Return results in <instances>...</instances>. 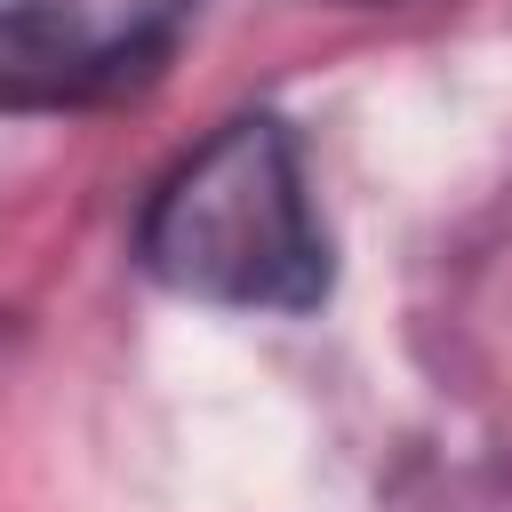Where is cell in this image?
Listing matches in <instances>:
<instances>
[{"mask_svg": "<svg viewBox=\"0 0 512 512\" xmlns=\"http://www.w3.org/2000/svg\"><path fill=\"white\" fill-rule=\"evenodd\" d=\"M136 256L160 288L232 312H312L328 296V232L304 192L296 136L272 112L224 120L144 208Z\"/></svg>", "mask_w": 512, "mask_h": 512, "instance_id": "cell-1", "label": "cell"}, {"mask_svg": "<svg viewBox=\"0 0 512 512\" xmlns=\"http://www.w3.org/2000/svg\"><path fill=\"white\" fill-rule=\"evenodd\" d=\"M168 56L160 16H104L88 0H0V112L104 104Z\"/></svg>", "mask_w": 512, "mask_h": 512, "instance_id": "cell-2", "label": "cell"}]
</instances>
